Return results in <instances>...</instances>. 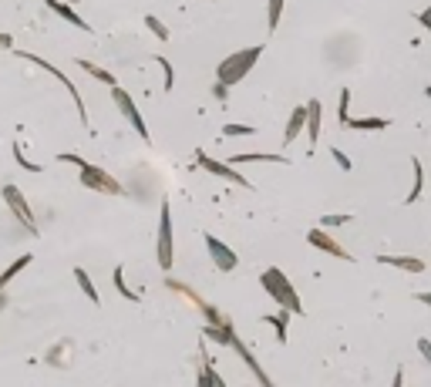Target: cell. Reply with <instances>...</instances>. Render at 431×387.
Instances as JSON below:
<instances>
[{
  "label": "cell",
  "instance_id": "30",
  "mask_svg": "<svg viewBox=\"0 0 431 387\" xmlns=\"http://www.w3.org/2000/svg\"><path fill=\"white\" fill-rule=\"evenodd\" d=\"M155 61H158V68H162V75H165V91H172V88H176V71H172L169 57H162V54H158Z\"/></svg>",
  "mask_w": 431,
  "mask_h": 387
},
{
  "label": "cell",
  "instance_id": "42",
  "mask_svg": "<svg viewBox=\"0 0 431 387\" xmlns=\"http://www.w3.org/2000/svg\"><path fill=\"white\" fill-rule=\"evenodd\" d=\"M212 387H226V381H223V374L216 370V377H212Z\"/></svg>",
  "mask_w": 431,
  "mask_h": 387
},
{
  "label": "cell",
  "instance_id": "33",
  "mask_svg": "<svg viewBox=\"0 0 431 387\" xmlns=\"http://www.w3.org/2000/svg\"><path fill=\"white\" fill-rule=\"evenodd\" d=\"M57 162H68V165H77V169H84V165H88V162H84L81 155H75V152H61V155H57Z\"/></svg>",
  "mask_w": 431,
  "mask_h": 387
},
{
  "label": "cell",
  "instance_id": "6",
  "mask_svg": "<svg viewBox=\"0 0 431 387\" xmlns=\"http://www.w3.org/2000/svg\"><path fill=\"white\" fill-rule=\"evenodd\" d=\"M81 185H84V189H95V192H104V196H122V192H125V185L115 179V176H108L104 169L91 165V162L81 169Z\"/></svg>",
  "mask_w": 431,
  "mask_h": 387
},
{
  "label": "cell",
  "instance_id": "41",
  "mask_svg": "<svg viewBox=\"0 0 431 387\" xmlns=\"http://www.w3.org/2000/svg\"><path fill=\"white\" fill-rule=\"evenodd\" d=\"M418 21H421V24H431V7H428V10H421V14H418Z\"/></svg>",
  "mask_w": 431,
  "mask_h": 387
},
{
  "label": "cell",
  "instance_id": "28",
  "mask_svg": "<svg viewBox=\"0 0 431 387\" xmlns=\"http://www.w3.org/2000/svg\"><path fill=\"white\" fill-rule=\"evenodd\" d=\"M14 158H17V165L24 169V172H41V165L37 162H30L24 155V149H21V142H14Z\"/></svg>",
  "mask_w": 431,
  "mask_h": 387
},
{
  "label": "cell",
  "instance_id": "34",
  "mask_svg": "<svg viewBox=\"0 0 431 387\" xmlns=\"http://www.w3.org/2000/svg\"><path fill=\"white\" fill-rule=\"evenodd\" d=\"M418 354H421L425 364L431 367V340H428V337H418Z\"/></svg>",
  "mask_w": 431,
  "mask_h": 387
},
{
  "label": "cell",
  "instance_id": "32",
  "mask_svg": "<svg viewBox=\"0 0 431 387\" xmlns=\"http://www.w3.org/2000/svg\"><path fill=\"white\" fill-rule=\"evenodd\" d=\"M223 135H226V138H236V135H256V125H226Z\"/></svg>",
  "mask_w": 431,
  "mask_h": 387
},
{
  "label": "cell",
  "instance_id": "21",
  "mask_svg": "<svg viewBox=\"0 0 431 387\" xmlns=\"http://www.w3.org/2000/svg\"><path fill=\"white\" fill-rule=\"evenodd\" d=\"M203 334L209 337V340H216V343H219V347H236V334H232V327H209V323H205L203 327Z\"/></svg>",
  "mask_w": 431,
  "mask_h": 387
},
{
  "label": "cell",
  "instance_id": "22",
  "mask_svg": "<svg viewBox=\"0 0 431 387\" xmlns=\"http://www.w3.org/2000/svg\"><path fill=\"white\" fill-rule=\"evenodd\" d=\"M75 280H77V286H81V293H84V296H88L95 307H102V293L95 290L91 276H88V270H81V266H77V270H75Z\"/></svg>",
  "mask_w": 431,
  "mask_h": 387
},
{
  "label": "cell",
  "instance_id": "31",
  "mask_svg": "<svg viewBox=\"0 0 431 387\" xmlns=\"http://www.w3.org/2000/svg\"><path fill=\"white\" fill-rule=\"evenodd\" d=\"M347 108H351V88H340V104H337V115H340V125L347 122Z\"/></svg>",
  "mask_w": 431,
  "mask_h": 387
},
{
  "label": "cell",
  "instance_id": "29",
  "mask_svg": "<svg viewBox=\"0 0 431 387\" xmlns=\"http://www.w3.org/2000/svg\"><path fill=\"white\" fill-rule=\"evenodd\" d=\"M347 223H351V216H344V212H330V216H324L320 229H340V226H347Z\"/></svg>",
  "mask_w": 431,
  "mask_h": 387
},
{
  "label": "cell",
  "instance_id": "9",
  "mask_svg": "<svg viewBox=\"0 0 431 387\" xmlns=\"http://www.w3.org/2000/svg\"><path fill=\"white\" fill-rule=\"evenodd\" d=\"M196 162L203 165L205 172H212V176H219V179H226V182H232V185H243V189H253V182L246 179L243 172H236L229 162H219V158H212V155L205 152V149H199L196 152Z\"/></svg>",
  "mask_w": 431,
  "mask_h": 387
},
{
  "label": "cell",
  "instance_id": "39",
  "mask_svg": "<svg viewBox=\"0 0 431 387\" xmlns=\"http://www.w3.org/2000/svg\"><path fill=\"white\" fill-rule=\"evenodd\" d=\"M7 303H10V300H7V286H0V313L7 310Z\"/></svg>",
  "mask_w": 431,
  "mask_h": 387
},
{
  "label": "cell",
  "instance_id": "23",
  "mask_svg": "<svg viewBox=\"0 0 431 387\" xmlns=\"http://www.w3.org/2000/svg\"><path fill=\"white\" fill-rule=\"evenodd\" d=\"M111 283H115V290H118L125 300H131V303H138V300H142V296H138V293H135V290L125 283V270H122V266H115V273H111Z\"/></svg>",
  "mask_w": 431,
  "mask_h": 387
},
{
  "label": "cell",
  "instance_id": "35",
  "mask_svg": "<svg viewBox=\"0 0 431 387\" xmlns=\"http://www.w3.org/2000/svg\"><path fill=\"white\" fill-rule=\"evenodd\" d=\"M330 155H333V162H337V165H340L344 172H351V158H347V155L340 152V149H330Z\"/></svg>",
  "mask_w": 431,
  "mask_h": 387
},
{
  "label": "cell",
  "instance_id": "2",
  "mask_svg": "<svg viewBox=\"0 0 431 387\" xmlns=\"http://www.w3.org/2000/svg\"><path fill=\"white\" fill-rule=\"evenodd\" d=\"M259 54H263V48H259V44H253V48H243V51L226 54V57L219 61V68H216V81H219V84H226V88L239 84V81H243V77H246V75H250V71L256 68Z\"/></svg>",
  "mask_w": 431,
  "mask_h": 387
},
{
  "label": "cell",
  "instance_id": "4",
  "mask_svg": "<svg viewBox=\"0 0 431 387\" xmlns=\"http://www.w3.org/2000/svg\"><path fill=\"white\" fill-rule=\"evenodd\" d=\"M0 196H3L7 209L14 212V219H17V223H21L27 232H34V236H37V219H34V209L27 206L24 192H21L17 185H3V189H0Z\"/></svg>",
  "mask_w": 431,
  "mask_h": 387
},
{
  "label": "cell",
  "instance_id": "25",
  "mask_svg": "<svg viewBox=\"0 0 431 387\" xmlns=\"http://www.w3.org/2000/svg\"><path fill=\"white\" fill-rule=\"evenodd\" d=\"M283 7H286V0H266V27H270V34H273V30L279 27Z\"/></svg>",
  "mask_w": 431,
  "mask_h": 387
},
{
  "label": "cell",
  "instance_id": "20",
  "mask_svg": "<svg viewBox=\"0 0 431 387\" xmlns=\"http://www.w3.org/2000/svg\"><path fill=\"white\" fill-rule=\"evenodd\" d=\"M290 317H293V313H286V310H279V313H263V323H270V327L277 330L279 343H286V323H290Z\"/></svg>",
  "mask_w": 431,
  "mask_h": 387
},
{
  "label": "cell",
  "instance_id": "43",
  "mask_svg": "<svg viewBox=\"0 0 431 387\" xmlns=\"http://www.w3.org/2000/svg\"><path fill=\"white\" fill-rule=\"evenodd\" d=\"M61 3H71V7H75V3H77V0H61Z\"/></svg>",
  "mask_w": 431,
  "mask_h": 387
},
{
  "label": "cell",
  "instance_id": "40",
  "mask_svg": "<svg viewBox=\"0 0 431 387\" xmlns=\"http://www.w3.org/2000/svg\"><path fill=\"white\" fill-rule=\"evenodd\" d=\"M0 48H14V37H10V34H0Z\"/></svg>",
  "mask_w": 431,
  "mask_h": 387
},
{
  "label": "cell",
  "instance_id": "13",
  "mask_svg": "<svg viewBox=\"0 0 431 387\" xmlns=\"http://www.w3.org/2000/svg\"><path fill=\"white\" fill-rule=\"evenodd\" d=\"M250 162H277V165H290V158L286 155H279V152H236L232 158H229V165L236 169V165H250Z\"/></svg>",
  "mask_w": 431,
  "mask_h": 387
},
{
  "label": "cell",
  "instance_id": "3",
  "mask_svg": "<svg viewBox=\"0 0 431 387\" xmlns=\"http://www.w3.org/2000/svg\"><path fill=\"white\" fill-rule=\"evenodd\" d=\"M172 256H176V246H172V209H169V202H162V212H158V239H155V259H158L162 273L172 270V263H176Z\"/></svg>",
  "mask_w": 431,
  "mask_h": 387
},
{
  "label": "cell",
  "instance_id": "24",
  "mask_svg": "<svg viewBox=\"0 0 431 387\" xmlns=\"http://www.w3.org/2000/svg\"><path fill=\"white\" fill-rule=\"evenodd\" d=\"M30 259H34L30 253H24L21 259H14V263H10V266H7V270L0 273V286H7L10 280H14V276H17V273H21V270H27V266H30Z\"/></svg>",
  "mask_w": 431,
  "mask_h": 387
},
{
  "label": "cell",
  "instance_id": "8",
  "mask_svg": "<svg viewBox=\"0 0 431 387\" xmlns=\"http://www.w3.org/2000/svg\"><path fill=\"white\" fill-rule=\"evenodd\" d=\"M165 286H169L172 293H178V296H185V300H189V303H192V307H196V310H199V313L205 317V323H209V327H226V323H229V320L223 317V313H219V310L209 307L203 296H199V293H192V290H189L185 283H178V280H169Z\"/></svg>",
  "mask_w": 431,
  "mask_h": 387
},
{
  "label": "cell",
  "instance_id": "18",
  "mask_svg": "<svg viewBox=\"0 0 431 387\" xmlns=\"http://www.w3.org/2000/svg\"><path fill=\"white\" fill-rule=\"evenodd\" d=\"M387 125H391V122H387V118H378V115H374V118H347V122H344V129H351V131H384Z\"/></svg>",
  "mask_w": 431,
  "mask_h": 387
},
{
  "label": "cell",
  "instance_id": "15",
  "mask_svg": "<svg viewBox=\"0 0 431 387\" xmlns=\"http://www.w3.org/2000/svg\"><path fill=\"white\" fill-rule=\"evenodd\" d=\"M306 129V104H297L290 111V122H286V131H283V145H293L297 135Z\"/></svg>",
  "mask_w": 431,
  "mask_h": 387
},
{
  "label": "cell",
  "instance_id": "44",
  "mask_svg": "<svg viewBox=\"0 0 431 387\" xmlns=\"http://www.w3.org/2000/svg\"><path fill=\"white\" fill-rule=\"evenodd\" d=\"M421 27H428V30H431V24H421Z\"/></svg>",
  "mask_w": 431,
  "mask_h": 387
},
{
  "label": "cell",
  "instance_id": "26",
  "mask_svg": "<svg viewBox=\"0 0 431 387\" xmlns=\"http://www.w3.org/2000/svg\"><path fill=\"white\" fill-rule=\"evenodd\" d=\"M145 27H149V30L155 34V41H162V44L169 41V27L162 24V21H158L155 14H145Z\"/></svg>",
  "mask_w": 431,
  "mask_h": 387
},
{
  "label": "cell",
  "instance_id": "10",
  "mask_svg": "<svg viewBox=\"0 0 431 387\" xmlns=\"http://www.w3.org/2000/svg\"><path fill=\"white\" fill-rule=\"evenodd\" d=\"M205 249H209V256H212V263H216V270H219V273H232V270H236L239 256L229 249L223 239H216L212 232H205Z\"/></svg>",
  "mask_w": 431,
  "mask_h": 387
},
{
  "label": "cell",
  "instance_id": "16",
  "mask_svg": "<svg viewBox=\"0 0 431 387\" xmlns=\"http://www.w3.org/2000/svg\"><path fill=\"white\" fill-rule=\"evenodd\" d=\"M378 263H384V266H394V270H405V273H425V259L418 256H378Z\"/></svg>",
  "mask_w": 431,
  "mask_h": 387
},
{
  "label": "cell",
  "instance_id": "1",
  "mask_svg": "<svg viewBox=\"0 0 431 387\" xmlns=\"http://www.w3.org/2000/svg\"><path fill=\"white\" fill-rule=\"evenodd\" d=\"M259 286L273 296L279 303V310H286V313H297V317H304V300H300V293H297V286L290 283V276L277 270V266H270V270H263L259 273Z\"/></svg>",
  "mask_w": 431,
  "mask_h": 387
},
{
  "label": "cell",
  "instance_id": "17",
  "mask_svg": "<svg viewBox=\"0 0 431 387\" xmlns=\"http://www.w3.org/2000/svg\"><path fill=\"white\" fill-rule=\"evenodd\" d=\"M411 172H414V179H411V192L405 196V202H418L421 199V192H425V169H421V162L418 158H411Z\"/></svg>",
  "mask_w": 431,
  "mask_h": 387
},
{
  "label": "cell",
  "instance_id": "12",
  "mask_svg": "<svg viewBox=\"0 0 431 387\" xmlns=\"http://www.w3.org/2000/svg\"><path fill=\"white\" fill-rule=\"evenodd\" d=\"M320 125H324V104L320 98H310L306 102V142H310V149H317V142H320Z\"/></svg>",
  "mask_w": 431,
  "mask_h": 387
},
{
  "label": "cell",
  "instance_id": "37",
  "mask_svg": "<svg viewBox=\"0 0 431 387\" xmlns=\"http://www.w3.org/2000/svg\"><path fill=\"white\" fill-rule=\"evenodd\" d=\"M226 84H219V81H216V84H212V95H216V98H219V102H223V98H226Z\"/></svg>",
  "mask_w": 431,
  "mask_h": 387
},
{
  "label": "cell",
  "instance_id": "11",
  "mask_svg": "<svg viewBox=\"0 0 431 387\" xmlns=\"http://www.w3.org/2000/svg\"><path fill=\"white\" fill-rule=\"evenodd\" d=\"M306 243H310L313 249H320V253L333 256V259H351V253H347V249H344L327 229H320V226H313V229L306 232Z\"/></svg>",
  "mask_w": 431,
  "mask_h": 387
},
{
  "label": "cell",
  "instance_id": "19",
  "mask_svg": "<svg viewBox=\"0 0 431 387\" xmlns=\"http://www.w3.org/2000/svg\"><path fill=\"white\" fill-rule=\"evenodd\" d=\"M77 68H81V71H88V75L95 77V81H102V84H108V88H115V84H118L111 71H104V68H98V64H95V61H88V57H77Z\"/></svg>",
  "mask_w": 431,
  "mask_h": 387
},
{
  "label": "cell",
  "instance_id": "7",
  "mask_svg": "<svg viewBox=\"0 0 431 387\" xmlns=\"http://www.w3.org/2000/svg\"><path fill=\"white\" fill-rule=\"evenodd\" d=\"M111 98H115V104H118V111H122V115H125V118H128V125L135 129V135H138L142 142H149V125H145V118H142V111L135 108V98L128 95L125 88H118V84L111 88Z\"/></svg>",
  "mask_w": 431,
  "mask_h": 387
},
{
  "label": "cell",
  "instance_id": "38",
  "mask_svg": "<svg viewBox=\"0 0 431 387\" xmlns=\"http://www.w3.org/2000/svg\"><path fill=\"white\" fill-rule=\"evenodd\" d=\"M391 387H405V370H394V377H391Z\"/></svg>",
  "mask_w": 431,
  "mask_h": 387
},
{
  "label": "cell",
  "instance_id": "27",
  "mask_svg": "<svg viewBox=\"0 0 431 387\" xmlns=\"http://www.w3.org/2000/svg\"><path fill=\"white\" fill-rule=\"evenodd\" d=\"M68 357H71V347H68V340H64V343H57L51 354H48V364H54V367H64Z\"/></svg>",
  "mask_w": 431,
  "mask_h": 387
},
{
  "label": "cell",
  "instance_id": "14",
  "mask_svg": "<svg viewBox=\"0 0 431 387\" xmlns=\"http://www.w3.org/2000/svg\"><path fill=\"white\" fill-rule=\"evenodd\" d=\"M48 10H54L61 21H68L71 27H77V30H84V34H91V24L84 21V17H77V10L71 7V3H61V0H48Z\"/></svg>",
  "mask_w": 431,
  "mask_h": 387
},
{
  "label": "cell",
  "instance_id": "5",
  "mask_svg": "<svg viewBox=\"0 0 431 387\" xmlns=\"http://www.w3.org/2000/svg\"><path fill=\"white\" fill-rule=\"evenodd\" d=\"M17 57H24V61H30V64H37L41 71H48V75H54L64 88H68V95L75 98V108H77V115H81V125H88V111H84V102H81V95H77V88H75V81L64 75V71H57L51 61H44V57H37V54H30V51H17Z\"/></svg>",
  "mask_w": 431,
  "mask_h": 387
},
{
  "label": "cell",
  "instance_id": "36",
  "mask_svg": "<svg viewBox=\"0 0 431 387\" xmlns=\"http://www.w3.org/2000/svg\"><path fill=\"white\" fill-rule=\"evenodd\" d=\"M414 300H418V303H425V307H431V290H421V293H414Z\"/></svg>",
  "mask_w": 431,
  "mask_h": 387
}]
</instances>
